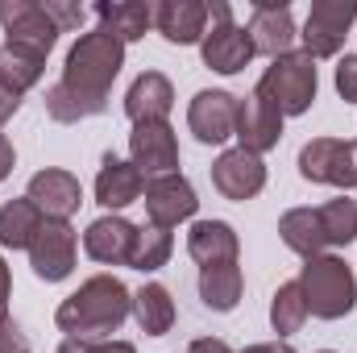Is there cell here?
Wrapping results in <instances>:
<instances>
[{
    "mask_svg": "<svg viewBox=\"0 0 357 353\" xmlns=\"http://www.w3.org/2000/svg\"><path fill=\"white\" fill-rule=\"evenodd\" d=\"M121 67H125V42H116L104 29L84 33L71 46V54H67L63 80L46 91V112L59 125H75L84 117L104 112L108 108L112 80L121 75Z\"/></svg>",
    "mask_w": 357,
    "mask_h": 353,
    "instance_id": "1",
    "label": "cell"
},
{
    "mask_svg": "<svg viewBox=\"0 0 357 353\" xmlns=\"http://www.w3.org/2000/svg\"><path fill=\"white\" fill-rule=\"evenodd\" d=\"M133 312V295L121 278L112 274H96L88 278L75 295H67L54 312V324L79 341H96V337H108L125 324V316Z\"/></svg>",
    "mask_w": 357,
    "mask_h": 353,
    "instance_id": "2",
    "label": "cell"
},
{
    "mask_svg": "<svg viewBox=\"0 0 357 353\" xmlns=\"http://www.w3.org/2000/svg\"><path fill=\"white\" fill-rule=\"evenodd\" d=\"M299 291H303L307 312L320 316V320H341V316L354 312V303H357L354 270L341 258H333V254L307 258L303 274H299Z\"/></svg>",
    "mask_w": 357,
    "mask_h": 353,
    "instance_id": "3",
    "label": "cell"
},
{
    "mask_svg": "<svg viewBox=\"0 0 357 353\" xmlns=\"http://www.w3.org/2000/svg\"><path fill=\"white\" fill-rule=\"evenodd\" d=\"M258 96L266 100L270 108H278L282 117H299V112H307L312 108V100H316V59L312 54H282V59H274L266 67V75H262V84H258Z\"/></svg>",
    "mask_w": 357,
    "mask_h": 353,
    "instance_id": "4",
    "label": "cell"
},
{
    "mask_svg": "<svg viewBox=\"0 0 357 353\" xmlns=\"http://www.w3.org/2000/svg\"><path fill=\"white\" fill-rule=\"evenodd\" d=\"M208 17H212V29L204 33V63L220 75H237L250 67L254 59V42H250V29L233 25V13L225 0H212L208 4Z\"/></svg>",
    "mask_w": 357,
    "mask_h": 353,
    "instance_id": "5",
    "label": "cell"
},
{
    "mask_svg": "<svg viewBox=\"0 0 357 353\" xmlns=\"http://www.w3.org/2000/svg\"><path fill=\"white\" fill-rule=\"evenodd\" d=\"M354 21H357V0H316L312 13H307V25L299 33L303 38V54L333 59L345 46Z\"/></svg>",
    "mask_w": 357,
    "mask_h": 353,
    "instance_id": "6",
    "label": "cell"
},
{
    "mask_svg": "<svg viewBox=\"0 0 357 353\" xmlns=\"http://www.w3.org/2000/svg\"><path fill=\"white\" fill-rule=\"evenodd\" d=\"M299 175L307 183L328 187H357V142L341 137H316L299 150Z\"/></svg>",
    "mask_w": 357,
    "mask_h": 353,
    "instance_id": "7",
    "label": "cell"
},
{
    "mask_svg": "<svg viewBox=\"0 0 357 353\" xmlns=\"http://www.w3.org/2000/svg\"><path fill=\"white\" fill-rule=\"evenodd\" d=\"M0 25H4L8 46H21V50L42 54V59L59 42V25L50 21L46 4H33V0H4L0 4Z\"/></svg>",
    "mask_w": 357,
    "mask_h": 353,
    "instance_id": "8",
    "label": "cell"
},
{
    "mask_svg": "<svg viewBox=\"0 0 357 353\" xmlns=\"http://www.w3.org/2000/svg\"><path fill=\"white\" fill-rule=\"evenodd\" d=\"M129 154H133V167L150 179H162V175H175L178 167V142H175V129L167 121H142L133 125L129 133Z\"/></svg>",
    "mask_w": 357,
    "mask_h": 353,
    "instance_id": "9",
    "label": "cell"
},
{
    "mask_svg": "<svg viewBox=\"0 0 357 353\" xmlns=\"http://www.w3.org/2000/svg\"><path fill=\"white\" fill-rule=\"evenodd\" d=\"M75 229L67 225V220H46L42 229H38V237H33V246H29V262H33V274L38 278H46V283H59V278H67L71 274V266H75Z\"/></svg>",
    "mask_w": 357,
    "mask_h": 353,
    "instance_id": "10",
    "label": "cell"
},
{
    "mask_svg": "<svg viewBox=\"0 0 357 353\" xmlns=\"http://www.w3.org/2000/svg\"><path fill=\"white\" fill-rule=\"evenodd\" d=\"M295 17H291V4L287 0H258L254 4V17H250V42H254V54H266V59H282L291 54L295 46Z\"/></svg>",
    "mask_w": 357,
    "mask_h": 353,
    "instance_id": "11",
    "label": "cell"
},
{
    "mask_svg": "<svg viewBox=\"0 0 357 353\" xmlns=\"http://www.w3.org/2000/svg\"><path fill=\"white\" fill-rule=\"evenodd\" d=\"M142 195H146V216H150L154 229H171V225H178V220L195 216V208H199L195 187H191L183 175L150 179Z\"/></svg>",
    "mask_w": 357,
    "mask_h": 353,
    "instance_id": "12",
    "label": "cell"
},
{
    "mask_svg": "<svg viewBox=\"0 0 357 353\" xmlns=\"http://www.w3.org/2000/svg\"><path fill=\"white\" fill-rule=\"evenodd\" d=\"M212 187L225 195V200H250L266 187V167L258 154L250 150H225L216 163H212Z\"/></svg>",
    "mask_w": 357,
    "mask_h": 353,
    "instance_id": "13",
    "label": "cell"
},
{
    "mask_svg": "<svg viewBox=\"0 0 357 353\" xmlns=\"http://www.w3.org/2000/svg\"><path fill=\"white\" fill-rule=\"evenodd\" d=\"M187 125L204 146H220L237 133V100L229 91H199L187 108Z\"/></svg>",
    "mask_w": 357,
    "mask_h": 353,
    "instance_id": "14",
    "label": "cell"
},
{
    "mask_svg": "<svg viewBox=\"0 0 357 353\" xmlns=\"http://www.w3.org/2000/svg\"><path fill=\"white\" fill-rule=\"evenodd\" d=\"M25 200H29L46 220H67V216L84 204V187H79V179L67 175V171H38V175L29 179Z\"/></svg>",
    "mask_w": 357,
    "mask_h": 353,
    "instance_id": "15",
    "label": "cell"
},
{
    "mask_svg": "<svg viewBox=\"0 0 357 353\" xmlns=\"http://www.w3.org/2000/svg\"><path fill=\"white\" fill-rule=\"evenodd\" d=\"M237 137H241V150H250V154L262 158L282 137V112L270 108L258 91L245 96V100H237Z\"/></svg>",
    "mask_w": 357,
    "mask_h": 353,
    "instance_id": "16",
    "label": "cell"
},
{
    "mask_svg": "<svg viewBox=\"0 0 357 353\" xmlns=\"http://www.w3.org/2000/svg\"><path fill=\"white\" fill-rule=\"evenodd\" d=\"M133 246H137V225H129L125 216H100V220H91L88 233H84L88 258H96L104 266H129Z\"/></svg>",
    "mask_w": 357,
    "mask_h": 353,
    "instance_id": "17",
    "label": "cell"
},
{
    "mask_svg": "<svg viewBox=\"0 0 357 353\" xmlns=\"http://www.w3.org/2000/svg\"><path fill=\"white\" fill-rule=\"evenodd\" d=\"M154 25L167 42L175 46H191L204 38V25H208V4L199 0H162L154 8Z\"/></svg>",
    "mask_w": 357,
    "mask_h": 353,
    "instance_id": "18",
    "label": "cell"
},
{
    "mask_svg": "<svg viewBox=\"0 0 357 353\" xmlns=\"http://www.w3.org/2000/svg\"><path fill=\"white\" fill-rule=\"evenodd\" d=\"M171 104H175V88H171V80L158 75V71L137 75L133 88H129V96H125V112H129L133 125H142V121H167Z\"/></svg>",
    "mask_w": 357,
    "mask_h": 353,
    "instance_id": "19",
    "label": "cell"
},
{
    "mask_svg": "<svg viewBox=\"0 0 357 353\" xmlns=\"http://www.w3.org/2000/svg\"><path fill=\"white\" fill-rule=\"evenodd\" d=\"M142 191H146V175L133 167V163H121V158H104V167H100V175H96V200L104 204V208H129L133 200H142Z\"/></svg>",
    "mask_w": 357,
    "mask_h": 353,
    "instance_id": "20",
    "label": "cell"
},
{
    "mask_svg": "<svg viewBox=\"0 0 357 353\" xmlns=\"http://www.w3.org/2000/svg\"><path fill=\"white\" fill-rule=\"evenodd\" d=\"M187 254L204 266H220V262H237V233H233V225H225V220H199V225H191V233H187Z\"/></svg>",
    "mask_w": 357,
    "mask_h": 353,
    "instance_id": "21",
    "label": "cell"
},
{
    "mask_svg": "<svg viewBox=\"0 0 357 353\" xmlns=\"http://www.w3.org/2000/svg\"><path fill=\"white\" fill-rule=\"evenodd\" d=\"M100 17V29L112 33L116 42H137L146 38V29L154 25V8L142 0H116V4H96L91 8Z\"/></svg>",
    "mask_w": 357,
    "mask_h": 353,
    "instance_id": "22",
    "label": "cell"
},
{
    "mask_svg": "<svg viewBox=\"0 0 357 353\" xmlns=\"http://www.w3.org/2000/svg\"><path fill=\"white\" fill-rule=\"evenodd\" d=\"M278 233H282L287 250H295L299 258H320V250L328 246V237H324V225H320V212H316V208H291V212L278 220Z\"/></svg>",
    "mask_w": 357,
    "mask_h": 353,
    "instance_id": "23",
    "label": "cell"
},
{
    "mask_svg": "<svg viewBox=\"0 0 357 353\" xmlns=\"http://www.w3.org/2000/svg\"><path fill=\"white\" fill-rule=\"evenodd\" d=\"M133 316H137V324H142L146 337L171 333V324H175V299H171V291L162 283H146L133 295Z\"/></svg>",
    "mask_w": 357,
    "mask_h": 353,
    "instance_id": "24",
    "label": "cell"
},
{
    "mask_svg": "<svg viewBox=\"0 0 357 353\" xmlns=\"http://www.w3.org/2000/svg\"><path fill=\"white\" fill-rule=\"evenodd\" d=\"M199 299L212 312H233L237 299H241V270H237V262L204 266L199 270Z\"/></svg>",
    "mask_w": 357,
    "mask_h": 353,
    "instance_id": "25",
    "label": "cell"
},
{
    "mask_svg": "<svg viewBox=\"0 0 357 353\" xmlns=\"http://www.w3.org/2000/svg\"><path fill=\"white\" fill-rule=\"evenodd\" d=\"M42 225H46V216H42L29 200H13V204L0 208V246H8V250H29Z\"/></svg>",
    "mask_w": 357,
    "mask_h": 353,
    "instance_id": "26",
    "label": "cell"
},
{
    "mask_svg": "<svg viewBox=\"0 0 357 353\" xmlns=\"http://www.w3.org/2000/svg\"><path fill=\"white\" fill-rule=\"evenodd\" d=\"M303 320H307V303H303L299 278L295 283H282L274 291V299H270V324H274V333L278 337H291V333L303 329Z\"/></svg>",
    "mask_w": 357,
    "mask_h": 353,
    "instance_id": "27",
    "label": "cell"
},
{
    "mask_svg": "<svg viewBox=\"0 0 357 353\" xmlns=\"http://www.w3.org/2000/svg\"><path fill=\"white\" fill-rule=\"evenodd\" d=\"M42 67H46V59H42V54H29V50L8 46V42H4V50H0V75H4L17 91L33 88V84L42 80Z\"/></svg>",
    "mask_w": 357,
    "mask_h": 353,
    "instance_id": "28",
    "label": "cell"
},
{
    "mask_svg": "<svg viewBox=\"0 0 357 353\" xmlns=\"http://www.w3.org/2000/svg\"><path fill=\"white\" fill-rule=\"evenodd\" d=\"M320 212V225H324V237L328 246H349L357 237V200H328L316 208Z\"/></svg>",
    "mask_w": 357,
    "mask_h": 353,
    "instance_id": "29",
    "label": "cell"
},
{
    "mask_svg": "<svg viewBox=\"0 0 357 353\" xmlns=\"http://www.w3.org/2000/svg\"><path fill=\"white\" fill-rule=\"evenodd\" d=\"M171 250H175V241H171L167 229H154V225L150 229H137V246H133L129 266L133 270H158V266H167Z\"/></svg>",
    "mask_w": 357,
    "mask_h": 353,
    "instance_id": "30",
    "label": "cell"
},
{
    "mask_svg": "<svg viewBox=\"0 0 357 353\" xmlns=\"http://www.w3.org/2000/svg\"><path fill=\"white\" fill-rule=\"evenodd\" d=\"M59 353H137L129 341H79V337H67Z\"/></svg>",
    "mask_w": 357,
    "mask_h": 353,
    "instance_id": "31",
    "label": "cell"
},
{
    "mask_svg": "<svg viewBox=\"0 0 357 353\" xmlns=\"http://www.w3.org/2000/svg\"><path fill=\"white\" fill-rule=\"evenodd\" d=\"M46 13H50V21L59 25V33L79 29V25H84V17H88V8H84V4H54V0H46Z\"/></svg>",
    "mask_w": 357,
    "mask_h": 353,
    "instance_id": "32",
    "label": "cell"
},
{
    "mask_svg": "<svg viewBox=\"0 0 357 353\" xmlns=\"http://www.w3.org/2000/svg\"><path fill=\"white\" fill-rule=\"evenodd\" d=\"M337 91L349 104H357V54H345L341 59V67H337Z\"/></svg>",
    "mask_w": 357,
    "mask_h": 353,
    "instance_id": "33",
    "label": "cell"
},
{
    "mask_svg": "<svg viewBox=\"0 0 357 353\" xmlns=\"http://www.w3.org/2000/svg\"><path fill=\"white\" fill-rule=\"evenodd\" d=\"M0 353H29V345H25V333L4 316L0 320Z\"/></svg>",
    "mask_w": 357,
    "mask_h": 353,
    "instance_id": "34",
    "label": "cell"
},
{
    "mask_svg": "<svg viewBox=\"0 0 357 353\" xmlns=\"http://www.w3.org/2000/svg\"><path fill=\"white\" fill-rule=\"evenodd\" d=\"M21 96H25V91H17L8 80H4V75H0V125H4V121L21 108Z\"/></svg>",
    "mask_w": 357,
    "mask_h": 353,
    "instance_id": "35",
    "label": "cell"
},
{
    "mask_svg": "<svg viewBox=\"0 0 357 353\" xmlns=\"http://www.w3.org/2000/svg\"><path fill=\"white\" fill-rule=\"evenodd\" d=\"M187 353H233L220 337H199V341H191V350Z\"/></svg>",
    "mask_w": 357,
    "mask_h": 353,
    "instance_id": "36",
    "label": "cell"
},
{
    "mask_svg": "<svg viewBox=\"0 0 357 353\" xmlns=\"http://www.w3.org/2000/svg\"><path fill=\"white\" fill-rule=\"evenodd\" d=\"M13 158H17V154H13V146H8V137L0 133V183L8 179V171H13Z\"/></svg>",
    "mask_w": 357,
    "mask_h": 353,
    "instance_id": "37",
    "label": "cell"
},
{
    "mask_svg": "<svg viewBox=\"0 0 357 353\" xmlns=\"http://www.w3.org/2000/svg\"><path fill=\"white\" fill-rule=\"evenodd\" d=\"M8 266H4V258H0V320H4V308H8Z\"/></svg>",
    "mask_w": 357,
    "mask_h": 353,
    "instance_id": "38",
    "label": "cell"
},
{
    "mask_svg": "<svg viewBox=\"0 0 357 353\" xmlns=\"http://www.w3.org/2000/svg\"><path fill=\"white\" fill-rule=\"evenodd\" d=\"M245 353H295L291 345H282V341H274V345H250Z\"/></svg>",
    "mask_w": 357,
    "mask_h": 353,
    "instance_id": "39",
    "label": "cell"
},
{
    "mask_svg": "<svg viewBox=\"0 0 357 353\" xmlns=\"http://www.w3.org/2000/svg\"><path fill=\"white\" fill-rule=\"evenodd\" d=\"M320 353H333V350H320Z\"/></svg>",
    "mask_w": 357,
    "mask_h": 353,
    "instance_id": "40",
    "label": "cell"
}]
</instances>
